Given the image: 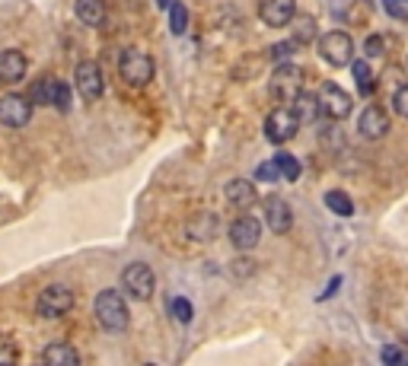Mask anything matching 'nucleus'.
<instances>
[{"mask_svg": "<svg viewBox=\"0 0 408 366\" xmlns=\"http://www.w3.org/2000/svg\"><path fill=\"white\" fill-rule=\"evenodd\" d=\"M275 166H278V172H281V179H287V182H297V179H300V172H303L300 159L293 156V153H278Z\"/></svg>", "mask_w": 408, "mask_h": 366, "instance_id": "obj_22", "label": "nucleus"}, {"mask_svg": "<svg viewBox=\"0 0 408 366\" xmlns=\"http://www.w3.org/2000/svg\"><path fill=\"white\" fill-rule=\"evenodd\" d=\"M316 99H319V108H322L329 118H335V121H344V118L351 115V108H354L351 96L338 83H322Z\"/></svg>", "mask_w": 408, "mask_h": 366, "instance_id": "obj_10", "label": "nucleus"}, {"mask_svg": "<svg viewBox=\"0 0 408 366\" xmlns=\"http://www.w3.org/2000/svg\"><path fill=\"white\" fill-rule=\"evenodd\" d=\"M35 309H39V316H45V318H61L74 309V293H70V287H64V283H51V287H45V290L39 293V306Z\"/></svg>", "mask_w": 408, "mask_h": 366, "instance_id": "obj_7", "label": "nucleus"}, {"mask_svg": "<svg viewBox=\"0 0 408 366\" xmlns=\"http://www.w3.org/2000/svg\"><path fill=\"white\" fill-rule=\"evenodd\" d=\"M297 131H300V118H297L293 105L278 102V108H271L265 118V137L271 143H287L291 137H297Z\"/></svg>", "mask_w": 408, "mask_h": 366, "instance_id": "obj_4", "label": "nucleus"}, {"mask_svg": "<svg viewBox=\"0 0 408 366\" xmlns=\"http://www.w3.org/2000/svg\"><path fill=\"white\" fill-rule=\"evenodd\" d=\"M118 74L128 86H147L153 80V58L141 48H125L122 58H118Z\"/></svg>", "mask_w": 408, "mask_h": 366, "instance_id": "obj_3", "label": "nucleus"}, {"mask_svg": "<svg viewBox=\"0 0 408 366\" xmlns=\"http://www.w3.org/2000/svg\"><path fill=\"white\" fill-rule=\"evenodd\" d=\"M255 175L262 179V182H278V179H281V172H278V166H275V159H268V163H262Z\"/></svg>", "mask_w": 408, "mask_h": 366, "instance_id": "obj_32", "label": "nucleus"}, {"mask_svg": "<svg viewBox=\"0 0 408 366\" xmlns=\"http://www.w3.org/2000/svg\"><path fill=\"white\" fill-rule=\"evenodd\" d=\"M169 312L175 316V322H182V325H188V322H192V316H195L192 303H188V300H182V296H175V300L169 303Z\"/></svg>", "mask_w": 408, "mask_h": 366, "instance_id": "obj_29", "label": "nucleus"}, {"mask_svg": "<svg viewBox=\"0 0 408 366\" xmlns=\"http://www.w3.org/2000/svg\"><path fill=\"white\" fill-rule=\"evenodd\" d=\"M297 13V0H262L258 3V17L268 29H284Z\"/></svg>", "mask_w": 408, "mask_h": 366, "instance_id": "obj_12", "label": "nucleus"}, {"mask_svg": "<svg viewBox=\"0 0 408 366\" xmlns=\"http://www.w3.org/2000/svg\"><path fill=\"white\" fill-rule=\"evenodd\" d=\"M358 131L367 141H380V137L389 134V115H386L380 105H367L358 118Z\"/></svg>", "mask_w": 408, "mask_h": 366, "instance_id": "obj_14", "label": "nucleus"}, {"mask_svg": "<svg viewBox=\"0 0 408 366\" xmlns=\"http://www.w3.org/2000/svg\"><path fill=\"white\" fill-rule=\"evenodd\" d=\"M214 230H217V220L211 214H198L192 220V226H188V233H192L198 242H208L211 236H214Z\"/></svg>", "mask_w": 408, "mask_h": 366, "instance_id": "obj_24", "label": "nucleus"}, {"mask_svg": "<svg viewBox=\"0 0 408 366\" xmlns=\"http://www.w3.org/2000/svg\"><path fill=\"white\" fill-rule=\"evenodd\" d=\"M392 108H396V115L408 118V83L392 92Z\"/></svg>", "mask_w": 408, "mask_h": 366, "instance_id": "obj_31", "label": "nucleus"}, {"mask_svg": "<svg viewBox=\"0 0 408 366\" xmlns=\"http://www.w3.org/2000/svg\"><path fill=\"white\" fill-rule=\"evenodd\" d=\"M319 54L322 61H329L332 67H344L354 61V42H351V35L342 32V29H332V32H325L319 39Z\"/></svg>", "mask_w": 408, "mask_h": 366, "instance_id": "obj_6", "label": "nucleus"}, {"mask_svg": "<svg viewBox=\"0 0 408 366\" xmlns=\"http://www.w3.org/2000/svg\"><path fill=\"white\" fill-rule=\"evenodd\" d=\"M29 74V58H26L19 48H7L0 51V83H19L23 77Z\"/></svg>", "mask_w": 408, "mask_h": 366, "instance_id": "obj_15", "label": "nucleus"}, {"mask_svg": "<svg viewBox=\"0 0 408 366\" xmlns=\"http://www.w3.org/2000/svg\"><path fill=\"white\" fill-rule=\"evenodd\" d=\"M122 287L128 290V296H134L137 303H147L157 290V277H153L150 265H144V261H134V265L125 267V274H122Z\"/></svg>", "mask_w": 408, "mask_h": 366, "instance_id": "obj_5", "label": "nucleus"}, {"mask_svg": "<svg viewBox=\"0 0 408 366\" xmlns=\"http://www.w3.org/2000/svg\"><path fill=\"white\" fill-rule=\"evenodd\" d=\"M293 112H297V118H300V125H307V121H316L319 99H316V96H307V92H300V96L293 99Z\"/></svg>", "mask_w": 408, "mask_h": 366, "instance_id": "obj_21", "label": "nucleus"}, {"mask_svg": "<svg viewBox=\"0 0 408 366\" xmlns=\"http://www.w3.org/2000/svg\"><path fill=\"white\" fill-rule=\"evenodd\" d=\"M93 312H96V322L106 332H125L128 322H131V309H128L125 296L118 290H102L93 303Z\"/></svg>", "mask_w": 408, "mask_h": 366, "instance_id": "obj_1", "label": "nucleus"}, {"mask_svg": "<svg viewBox=\"0 0 408 366\" xmlns=\"http://www.w3.org/2000/svg\"><path fill=\"white\" fill-rule=\"evenodd\" d=\"M226 201H230L233 207H252V204H255V185H252L249 179L226 182Z\"/></svg>", "mask_w": 408, "mask_h": 366, "instance_id": "obj_18", "label": "nucleus"}, {"mask_svg": "<svg viewBox=\"0 0 408 366\" xmlns=\"http://www.w3.org/2000/svg\"><path fill=\"white\" fill-rule=\"evenodd\" d=\"M265 223H268V230L271 233H278V236H284V233H291V226H293V210H291V204L284 198H278V194H271V198H265Z\"/></svg>", "mask_w": 408, "mask_h": 366, "instance_id": "obj_11", "label": "nucleus"}, {"mask_svg": "<svg viewBox=\"0 0 408 366\" xmlns=\"http://www.w3.org/2000/svg\"><path fill=\"white\" fill-rule=\"evenodd\" d=\"M383 7L389 10L392 17H399V19H408V10H405V3H402V0H383Z\"/></svg>", "mask_w": 408, "mask_h": 366, "instance_id": "obj_35", "label": "nucleus"}, {"mask_svg": "<svg viewBox=\"0 0 408 366\" xmlns=\"http://www.w3.org/2000/svg\"><path fill=\"white\" fill-rule=\"evenodd\" d=\"M51 86H55V80H35L29 86V102L32 105H51Z\"/></svg>", "mask_w": 408, "mask_h": 366, "instance_id": "obj_26", "label": "nucleus"}, {"mask_svg": "<svg viewBox=\"0 0 408 366\" xmlns=\"http://www.w3.org/2000/svg\"><path fill=\"white\" fill-rule=\"evenodd\" d=\"M380 357H383V363H386V366H399V363H405V366H408V350L396 347V344H386V347L380 350Z\"/></svg>", "mask_w": 408, "mask_h": 366, "instance_id": "obj_30", "label": "nucleus"}, {"mask_svg": "<svg viewBox=\"0 0 408 366\" xmlns=\"http://www.w3.org/2000/svg\"><path fill=\"white\" fill-rule=\"evenodd\" d=\"M74 86L77 92L84 96L86 102H96L102 96V90H106V80H102V70L96 61H80L74 70Z\"/></svg>", "mask_w": 408, "mask_h": 366, "instance_id": "obj_9", "label": "nucleus"}, {"mask_svg": "<svg viewBox=\"0 0 408 366\" xmlns=\"http://www.w3.org/2000/svg\"><path fill=\"white\" fill-rule=\"evenodd\" d=\"M351 70H354V80H358V92L370 96L373 92V67H370V61H351Z\"/></svg>", "mask_w": 408, "mask_h": 366, "instance_id": "obj_20", "label": "nucleus"}, {"mask_svg": "<svg viewBox=\"0 0 408 366\" xmlns=\"http://www.w3.org/2000/svg\"><path fill=\"white\" fill-rule=\"evenodd\" d=\"M364 51H367V58H376V54H383V39L380 35H370L364 42Z\"/></svg>", "mask_w": 408, "mask_h": 366, "instance_id": "obj_34", "label": "nucleus"}, {"mask_svg": "<svg viewBox=\"0 0 408 366\" xmlns=\"http://www.w3.org/2000/svg\"><path fill=\"white\" fill-rule=\"evenodd\" d=\"M287 26H291V32H293L291 42H297V45H309L319 35V23L309 13H293V19Z\"/></svg>", "mask_w": 408, "mask_h": 366, "instance_id": "obj_17", "label": "nucleus"}, {"mask_svg": "<svg viewBox=\"0 0 408 366\" xmlns=\"http://www.w3.org/2000/svg\"><path fill=\"white\" fill-rule=\"evenodd\" d=\"M51 105L58 108V112H70V86L55 80V86H51Z\"/></svg>", "mask_w": 408, "mask_h": 366, "instance_id": "obj_28", "label": "nucleus"}, {"mask_svg": "<svg viewBox=\"0 0 408 366\" xmlns=\"http://www.w3.org/2000/svg\"><path fill=\"white\" fill-rule=\"evenodd\" d=\"M185 29H188V10L179 0H169V32L185 35Z\"/></svg>", "mask_w": 408, "mask_h": 366, "instance_id": "obj_23", "label": "nucleus"}, {"mask_svg": "<svg viewBox=\"0 0 408 366\" xmlns=\"http://www.w3.org/2000/svg\"><path fill=\"white\" fill-rule=\"evenodd\" d=\"M157 3H159V7H163V10H166V7H169V0H157Z\"/></svg>", "mask_w": 408, "mask_h": 366, "instance_id": "obj_36", "label": "nucleus"}, {"mask_svg": "<svg viewBox=\"0 0 408 366\" xmlns=\"http://www.w3.org/2000/svg\"><path fill=\"white\" fill-rule=\"evenodd\" d=\"M297 48H300L297 42H278V45L268 48V61H275V64H287V61H293Z\"/></svg>", "mask_w": 408, "mask_h": 366, "instance_id": "obj_27", "label": "nucleus"}, {"mask_svg": "<svg viewBox=\"0 0 408 366\" xmlns=\"http://www.w3.org/2000/svg\"><path fill=\"white\" fill-rule=\"evenodd\" d=\"M74 13H77V19H80L84 26L96 29V26H102L108 19V3H106V0H77Z\"/></svg>", "mask_w": 408, "mask_h": 366, "instance_id": "obj_16", "label": "nucleus"}, {"mask_svg": "<svg viewBox=\"0 0 408 366\" xmlns=\"http://www.w3.org/2000/svg\"><path fill=\"white\" fill-rule=\"evenodd\" d=\"M42 360L48 366H77V363H80V354H77L70 344L55 341V344H48V347L42 350Z\"/></svg>", "mask_w": 408, "mask_h": 366, "instance_id": "obj_19", "label": "nucleus"}, {"mask_svg": "<svg viewBox=\"0 0 408 366\" xmlns=\"http://www.w3.org/2000/svg\"><path fill=\"white\" fill-rule=\"evenodd\" d=\"M233 274H236V277L255 274V261H252V258H236V261H233Z\"/></svg>", "mask_w": 408, "mask_h": 366, "instance_id": "obj_33", "label": "nucleus"}, {"mask_svg": "<svg viewBox=\"0 0 408 366\" xmlns=\"http://www.w3.org/2000/svg\"><path fill=\"white\" fill-rule=\"evenodd\" d=\"M268 92H271V99L281 102V105H293V99L303 92V70L293 64V61L278 64L271 80H268Z\"/></svg>", "mask_w": 408, "mask_h": 366, "instance_id": "obj_2", "label": "nucleus"}, {"mask_svg": "<svg viewBox=\"0 0 408 366\" xmlns=\"http://www.w3.org/2000/svg\"><path fill=\"white\" fill-rule=\"evenodd\" d=\"M325 207L332 210V214H338V216H351L354 214V201H351L344 192H329L325 194Z\"/></svg>", "mask_w": 408, "mask_h": 366, "instance_id": "obj_25", "label": "nucleus"}, {"mask_svg": "<svg viewBox=\"0 0 408 366\" xmlns=\"http://www.w3.org/2000/svg\"><path fill=\"white\" fill-rule=\"evenodd\" d=\"M258 239H262V223H258L255 216H236L233 223H230V242L240 252L255 249Z\"/></svg>", "mask_w": 408, "mask_h": 366, "instance_id": "obj_13", "label": "nucleus"}, {"mask_svg": "<svg viewBox=\"0 0 408 366\" xmlns=\"http://www.w3.org/2000/svg\"><path fill=\"white\" fill-rule=\"evenodd\" d=\"M29 121H32V102H29V96H19V92L0 96V125L26 128Z\"/></svg>", "mask_w": 408, "mask_h": 366, "instance_id": "obj_8", "label": "nucleus"}]
</instances>
